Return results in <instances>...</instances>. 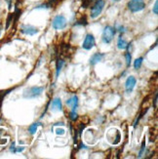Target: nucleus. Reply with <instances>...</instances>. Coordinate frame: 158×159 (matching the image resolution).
Listing matches in <instances>:
<instances>
[{
    "instance_id": "nucleus-6",
    "label": "nucleus",
    "mask_w": 158,
    "mask_h": 159,
    "mask_svg": "<svg viewBox=\"0 0 158 159\" xmlns=\"http://www.w3.org/2000/svg\"><path fill=\"white\" fill-rule=\"evenodd\" d=\"M51 25L55 30H63L67 25V20L64 15H57L52 20Z\"/></svg>"
},
{
    "instance_id": "nucleus-34",
    "label": "nucleus",
    "mask_w": 158,
    "mask_h": 159,
    "mask_svg": "<svg viewBox=\"0 0 158 159\" xmlns=\"http://www.w3.org/2000/svg\"><path fill=\"white\" fill-rule=\"evenodd\" d=\"M65 126V123L64 122H58V123H55L54 125L52 126V128H54V127H56V126Z\"/></svg>"
},
{
    "instance_id": "nucleus-30",
    "label": "nucleus",
    "mask_w": 158,
    "mask_h": 159,
    "mask_svg": "<svg viewBox=\"0 0 158 159\" xmlns=\"http://www.w3.org/2000/svg\"><path fill=\"white\" fill-rule=\"evenodd\" d=\"M78 148H79V149H88L87 146H86V144H85L83 142H80V143H79V144H78Z\"/></svg>"
},
{
    "instance_id": "nucleus-13",
    "label": "nucleus",
    "mask_w": 158,
    "mask_h": 159,
    "mask_svg": "<svg viewBox=\"0 0 158 159\" xmlns=\"http://www.w3.org/2000/svg\"><path fill=\"white\" fill-rule=\"evenodd\" d=\"M65 105L67 107H71V110H77V107H78V105H79L78 97L76 95L72 96L71 98H70V99H68L65 102Z\"/></svg>"
},
{
    "instance_id": "nucleus-37",
    "label": "nucleus",
    "mask_w": 158,
    "mask_h": 159,
    "mask_svg": "<svg viewBox=\"0 0 158 159\" xmlns=\"http://www.w3.org/2000/svg\"><path fill=\"white\" fill-rule=\"evenodd\" d=\"M113 1H119V0H113Z\"/></svg>"
},
{
    "instance_id": "nucleus-15",
    "label": "nucleus",
    "mask_w": 158,
    "mask_h": 159,
    "mask_svg": "<svg viewBox=\"0 0 158 159\" xmlns=\"http://www.w3.org/2000/svg\"><path fill=\"white\" fill-rule=\"evenodd\" d=\"M127 44H128V41L123 38V35H120L118 37V40H117V48L119 50H125L126 47H127Z\"/></svg>"
},
{
    "instance_id": "nucleus-10",
    "label": "nucleus",
    "mask_w": 158,
    "mask_h": 159,
    "mask_svg": "<svg viewBox=\"0 0 158 159\" xmlns=\"http://www.w3.org/2000/svg\"><path fill=\"white\" fill-rule=\"evenodd\" d=\"M136 84H137V79L131 75V76H129L127 79H126V82H125V90H126V93L127 94H131L134 89L136 87Z\"/></svg>"
},
{
    "instance_id": "nucleus-35",
    "label": "nucleus",
    "mask_w": 158,
    "mask_h": 159,
    "mask_svg": "<svg viewBox=\"0 0 158 159\" xmlns=\"http://www.w3.org/2000/svg\"><path fill=\"white\" fill-rule=\"evenodd\" d=\"M156 46H157V40L155 41V43H154V45H152V47H151V48H150V49H149V50H150V51H151V50L153 49V48H155Z\"/></svg>"
},
{
    "instance_id": "nucleus-8",
    "label": "nucleus",
    "mask_w": 158,
    "mask_h": 159,
    "mask_svg": "<svg viewBox=\"0 0 158 159\" xmlns=\"http://www.w3.org/2000/svg\"><path fill=\"white\" fill-rule=\"evenodd\" d=\"M96 45V40H95V36L92 33H88L86 34V36L84 38L83 43H82V48L87 51L91 50L94 48V46Z\"/></svg>"
},
{
    "instance_id": "nucleus-11",
    "label": "nucleus",
    "mask_w": 158,
    "mask_h": 159,
    "mask_svg": "<svg viewBox=\"0 0 158 159\" xmlns=\"http://www.w3.org/2000/svg\"><path fill=\"white\" fill-rule=\"evenodd\" d=\"M58 4V0H49L45 3L42 4H38L34 7V9H37V10H48V9H51L53 7H55Z\"/></svg>"
},
{
    "instance_id": "nucleus-23",
    "label": "nucleus",
    "mask_w": 158,
    "mask_h": 159,
    "mask_svg": "<svg viewBox=\"0 0 158 159\" xmlns=\"http://www.w3.org/2000/svg\"><path fill=\"white\" fill-rule=\"evenodd\" d=\"M115 30H116V32H119L120 35H123L124 33L127 32V27L124 26V25H117V26H114Z\"/></svg>"
},
{
    "instance_id": "nucleus-24",
    "label": "nucleus",
    "mask_w": 158,
    "mask_h": 159,
    "mask_svg": "<svg viewBox=\"0 0 158 159\" xmlns=\"http://www.w3.org/2000/svg\"><path fill=\"white\" fill-rule=\"evenodd\" d=\"M125 60H126V66H127V67H129L132 63V55L130 51H127L125 53Z\"/></svg>"
},
{
    "instance_id": "nucleus-26",
    "label": "nucleus",
    "mask_w": 158,
    "mask_h": 159,
    "mask_svg": "<svg viewBox=\"0 0 158 159\" xmlns=\"http://www.w3.org/2000/svg\"><path fill=\"white\" fill-rule=\"evenodd\" d=\"M95 0H83V3H82V8H89V7H91V4H93V2Z\"/></svg>"
},
{
    "instance_id": "nucleus-18",
    "label": "nucleus",
    "mask_w": 158,
    "mask_h": 159,
    "mask_svg": "<svg viewBox=\"0 0 158 159\" xmlns=\"http://www.w3.org/2000/svg\"><path fill=\"white\" fill-rule=\"evenodd\" d=\"M15 88H11V89H7V90H2V91H0V111H1V107H2V102H3V100L5 97L8 95L9 93H11L13 90Z\"/></svg>"
},
{
    "instance_id": "nucleus-5",
    "label": "nucleus",
    "mask_w": 158,
    "mask_h": 159,
    "mask_svg": "<svg viewBox=\"0 0 158 159\" xmlns=\"http://www.w3.org/2000/svg\"><path fill=\"white\" fill-rule=\"evenodd\" d=\"M146 6L147 4L145 0H129L127 3L128 10L133 14L145 10Z\"/></svg>"
},
{
    "instance_id": "nucleus-22",
    "label": "nucleus",
    "mask_w": 158,
    "mask_h": 159,
    "mask_svg": "<svg viewBox=\"0 0 158 159\" xmlns=\"http://www.w3.org/2000/svg\"><path fill=\"white\" fill-rule=\"evenodd\" d=\"M146 146H147V142H146V140H145V141H143V142L142 143L141 149H140L139 154H138V158H142V157L143 156V154H145V152H146Z\"/></svg>"
},
{
    "instance_id": "nucleus-16",
    "label": "nucleus",
    "mask_w": 158,
    "mask_h": 159,
    "mask_svg": "<svg viewBox=\"0 0 158 159\" xmlns=\"http://www.w3.org/2000/svg\"><path fill=\"white\" fill-rule=\"evenodd\" d=\"M86 25H88V20L86 16H82L80 19H78L73 23V26H86Z\"/></svg>"
},
{
    "instance_id": "nucleus-21",
    "label": "nucleus",
    "mask_w": 158,
    "mask_h": 159,
    "mask_svg": "<svg viewBox=\"0 0 158 159\" xmlns=\"http://www.w3.org/2000/svg\"><path fill=\"white\" fill-rule=\"evenodd\" d=\"M142 61H143V58L142 57H140L138 59H136L135 61H134V68L135 70H140L142 65Z\"/></svg>"
},
{
    "instance_id": "nucleus-32",
    "label": "nucleus",
    "mask_w": 158,
    "mask_h": 159,
    "mask_svg": "<svg viewBox=\"0 0 158 159\" xmlns=\"http://www.w3.org/2000/svg\"><path fill=\"white\" fill-rule=\"evenodd\" d=\"M15 148H16V143H15V142H13V143H11L10 148H9V150H10V152L14 153V150H15Z\"/></svg>"
},
{
    "instance_id": "nucleus-7",
    "label": "nucleus",
    "mask_w": 158,
    "mask_h": 159,
    "mask_svg": "<svg viewBox=\"0 0 158 159\" xmlns=\"http://www.w3.org/2000/svg\"><path fill=\"white\" fill-rule=\"evenodd\" d=\"M20 31L22 32L25 35H29V36H33L39 32V30L36 26H34L32 25H20Z\"/></svg>"
},
{
    "instance_id": "nucleus-4",
    "label": "nucleus",
    "mask_w": 158,
    "mask_h": 159,
    "mask_svg": "<svg viewBox=\"0 0 158 159\" xmlns=\"http://www.w3.org/2000/svg\"><path fill=\"white\" fill-rule=\"evenodd\" d=\"M116 34L115 27L112 25H106L102 33V41L105 44H111Z\"/></svg>"
},
{
    "instance_id": "nucleus-9",
    "label": "nucleus",
    "mask_w": 158,
    "mask_h": 159,
    "mask_svg": "<svg viewBox=\"0 0 158 159\" xmlns=\"http://www.w3.org/2000/svg\"><path fill=\"white\" fill-rule=\"evenodd\" d=\"M50 109L52 111H63V102L59 97L54 98L52 101H50Z\"/></svg>"
},
{
    "instance_id": "nucleus-36",
    "label": "nucleus",
    "mask_w": 158,
    "mask_h": 159,
    "mask_svg": "<svg viewBox=\"0 0 158 159\" xmlns=\"http://www.w3.org/2000/svg\"><path fill=\"white\" fill-rule=\"evenodd\" d=\"M1 30H1V29H0V35H1Z\"/></svg>"
},
{
    "instance_id": "nucleus-2",
    "label": "nucleus",
    "mask_w": 158,
    "mask_h": 159,
    "mask_svg": "<svg viewBox=\"0 0 158 159\" xmlns=\"http://www.w3.org/2000/svg\"><path fill=\"white\" fill-rule=\"evenodd\" d=\"M44 92V87L41 86H32V87H27L24 90L23 97L27 100H32L36 99L43 94Z\"/></svg>"
},
{
    "instance_id": "nucleus-19",
    "label": "nucleus",
    "mask_w": 158,
    "mask_h": 159,
    "mask_svg": "<svg viewBox=\"0 0 158 159\" xmlns=\"http://www.w3.org/2000/svg\"><path fill=\"white\" fill-rule=\"evenodd\" d=\"M13 22H14V14L10 13L8 15V17H7V19H6V24H5V30H6L9 29L10 25L13 24Z\"/></svg>"
},
{
    "instance_id": "nucleus-17",
    "label": "nucleus",
    "mask_w": 158,
    "mask_h": 159,
    "mask_svg": "<svg viewBox=\"0 0 158 159\" xmlns=\"http://www.w3.org/2000/svg\"><path fill=\"white\" fill-rule=\"evenodd\" d=\"M40 126H42V123H41V122H35V123H32L31 125L29 127V133L30 135L36 134L37 129H38V127H40Z\"/></svg>"
},
{
    "instance_id": "nucleus-25",
    "label": "nucleus",
    "mask_w": 158,
    "mask_h": 159,
    "mask_svg": "<svg viewBox=\"0 0 158 159\" xmlns=\"http://www.w3.org/2000/svg\"><path fill=\"white\" fill-rule=\"evenodd\" d=\"M70 119L71 121H76L78 119V114L76 112V110H70Z\"/></svg>"
},
{
    "instance_id": "nucleus-28",
    "label": "nucleus",
    "mask_w": 158,
    "mask_h": 159,
    "mask_svg": "<svg viewBox=\"0 0 158 159\" xmlns=\"http://www.w3.org/2000/svg\"><path fill=\"white\" fill-rule=\"evenodd\" d=\"M152 13L154 15H158V0H155L154 5L152 7Z\"/></svg>"
},
{
    "instance_id": "nucleus-29",
    "label": "nucleus",
    "mask_w": 158,
    "mask_h": 159,
    "mask_svg": "<svg viewBox=\"0 0 158 159\" xmlns=\"http://www.w3.org/2000/svg\"><path fill=\"white\" fill-rule=\"evenodd\" d=\"M25 149V147H16L15 150H14V153H20V152H23V151Z\"/></svg>"
},
{
    "instance_id": "nucleus-33",
    "label": "nucleus",
    "mask_w": 158,
    "mask_h": 159,
    "mask_svg": "<svg viewBox=\"0 0 158 159\" xmlns=\"http://www.w3.org/2000/svg\"><path fill=\"white\" fill-rule=\"evenodd\" d=\"M157 96H158V94H157V92H155V94H154V100H153V107L154 108L157 107Z\"/></svg>"
},
{
    "instance_id": "nucleus-31",
    "label": "nucleus",
    "mask_w": 158,
    "mask_h": 159,
    "mask_svg": "<svg viewBox=\"0 0 158 159\" xmlns=\"http://www.w3.org/2000/svg\"><path fill=\"white\" fill-rule=\"evenodd\" d=\"M4 1L7 3V5H8V10L10 11L13 6V0H4Z\"/></svg>"
},
{
    "instance_id": "nucleus-27",
    "label": "nucleus",
    "mask_w": 158,
    "mask_h": 159,
    "mask_svg": "<svg viewBox=\"0 0 158 159\" xmlns=\"http://www.w3.org/2000/svg\"><path fill=\"white\" fill-rule=\"evenodd\" d=\"M55 133H56L57 136H64L65 134V130L64 128H57Z\"/></svg>"
},
{
    "instance_id": "nucleus-3",
    "label": "nucleus",
    "mask_w": 158,
    "mask_h": 159,
    "mask_svg": "<svg viewBox=\"0 0 158 159\" xmlns=\"http://www.w3.org/2000/svg\"><path fill=\"white\" fill-rule=\"evenodd\" d=\"M106 6V0H95L91 5L90 9V18L95 20L102 13Z\"/></svg>"
},
{
    "instance_id": "nucleus-14",
    "label": "nucleus",
    "mask_w": 158,
    "mask_h": 159,
    "mask_svg": "<svg viewBox=\"0 0 158 159\" xmlns=\"http://www.w3.org/2000/svg\"><path fill=\"white\" fill-rule=\"evenodd\" d=\"M65 64V60H63V59H57V63H56V75H55V76H56L55 78H56V79L59 77V75H60L61 70H63Z\"/></svg>"
},
{
    "instance_id": "nucleus-20",
    "label": "nucleus",
    "mask_w": 158,
    "mask_h": 159,
    "mask_svg": "<svg viewBox=\"0 0 158 159\" xmlns=\"http://www.w3.org/2000/svg\"><path fill=\"white\" fill-rule=\"evenodd\" d=\"M5 133H6L5 129L0 128V146H4V144H6L7 142H8V139H7V138H2V135Z\"/></svg>"
},
{
    "instance_id": "nucleus-1",
    "label": "nucleus",
    "mask_w": 158,
    "mask_h": 159,
    "mask_svg": "<svg viewBox=\"0 0 158 159\" xmlns=\"http://www.w3.org/2000/svg\"><path fill=\"white\" fill-rule=\"evenodd\" d=\"M106 139L107 142L112 144V146H117L120 143L121 139H122V135L121 132L118 128H109L107 130V132L106 134Z\"/></svg>"
},
{
    "instance_id": "nucleus-12",
    "label": "nucleus",
    "mask_w": 158,
    "mask_h": 159,
    "mask_svg": "<svg viewBox=\"0 0 158 159\" xmlns=\"http://www.w3.org/2000/svg\"><path fill=\"white\" fill-rule=\"evenodd\" d=\"M105 57H106V55L104 53H96L90 58V60H89V64L91 66H96L97 64L101 63V61L105 59Z\"/></svg>"
}]
</instances>
